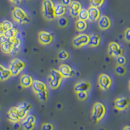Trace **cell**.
Returning <instances> with one entry per match:
<instances>
[{"label":"cell","instance_id":"obj_11","mask_svg":"<svg viewBox=\"0 0 130 130\" xmlns=\"http://www.w3.org/2000/svg\"><path fill=\"white\" fill-rule=\"evenodd\" d=\"M38 39L40 44L42 45L50 44L53 40V36L50 32L45 31H42L39 32Z\"/></svg>","mask_w":130,"mask_h":130},{"label":"cell","instance_id":"obj_31","mask_svg":"<svg viewBox=\"0 0 130 130\" xmlns=\"http://www.w3.org/2000/svg\"><path fill=\"white\" fill-rule=\"evenodd\" d=\"M58 25L61 28H65L67 27L68 25V20L66 17H60L58 20Z\"/></svg>","mask_w":130,"mask_h":130},{"label":"cell","instance_id":"obj_13","mask_svg":"<svg viewBox=\"0 0 130 130\" xmlns=\"http://www.w3.org/2000/svg\"><path fill=\"white\" fill-rule=\"evenodd\" d=\"M111 21L110 18L106 15L100 16L98 20V26L101 30H107L111 27Z\"/></svg>","mask_w":130,"mask_h":130},{"label":"cell","instance_id":"obj_40","mask_svg":"<svg viewBox=\"0 0 130 130\" xmlns=\"http://www.w3.org/2000/svg\"><path fill=\"white\" fill-rule=\"evenodd\" d=\"M8 39H7L6 37H5L4 35L2 36V37H0V44H2V43L8 41Z\"/></svg>","mask_w":130,"mask_h":130},{"label":"cell","instance_id":"obj_16","mask_svg":"<svg viewBox=\"0 0 130 130\" xmlns=\"http://www.w3.org/2000/svg\"><path fill=\"white\" fill-rule=\"evenodd\" d=\"M92 85L89 81H81L77 82L74 86V90L77 92H88L91 89Z\"/></svg>","mask_w":130,"mask_h":130},{"label":"cell","instance_id":"obj_9","mask_svg":"<svg viewBox=\"0 0 130 130\" xmlns=\"http://www.w3.org/2000/svg\"><path fill=\"white\" fill-rule=\"evenodd\" d=\"M32 105L27 102H22L16 107V111L18 115V117L20 120H24V118L27 116L28 112L31 110Z\"/></svg>","mask_w":130,"mask_h":130},{"label":"cell","instance_id":"obj_38","mask_svg":"<svg viewBox=\"0 0 130 130\" xmlns=\"http://www.w3.org/2000/svg\"><path fill=\"white\" fill-rule=\"evenodd\" d=\"M124 40H126L127 42L130 43V27H127L125 31L124 34Z\"/></svg>","mask_w":130,"mask_h":130},{"label":"cell","instance_id":"obj_4","mask_svg":"<svg viewBox=\"0 0 130 130\" xmlns=\"http://www.w3.org/2000/svg\"><path fill=\"white\" fill-rule=\"evenodd\" d=\"M106 112V107L101 102H96L92 107V118L95 122H98L104 118Z\"/></svg>","mask_w":130,"mask_h":130},{"label":"cell","instance_id":"obj_44","mask_svg":"<svg viewBox=\"0 0 130 130\" xmlns=\"http://www.w3.org/2000/svg\"><path fill=\"white\" fill-rule=\"evenodd\" d=\"M62 108V104L61 103H59L57 104V109L58 110H61Z\"/></svg>","mask_w":130,"mask_h":130},{"label":"cell","instance_id":"obj_28","mask_svg":"<svg viewBox=\"0 0 130 130\" xmlns=\"http://www.w3.org/2000/svg\"><path fill=\"white\" fill-rule=\"evenodd\" d=\"M115 73L118 75L123 76V75H124L126 74L127 70H126V67H124V66L117 64V66L115 68Z\"/></svg>","mask_w":130,"mask_h":130},{"label":"cell","instance_id":"obj_35","mask_svg":"<svg viewBox=\"0 0 130 130\" xmlns=\"http://www.w3.org/2000/svg\"><path fill=\"white\" fill-rule=\"evenodd\" d=\"M77 99L80 101H85L87 99L88 93L87 92H75Z\"/></svg>","mask_w":130,"mask_h":130},{"label":"cell","instance_id":"obj_48","mask_svg":"<svg viewBox=\"0 0 130 130\" xmlns=\"http://www.w3.org/2000/svg\"><path fill=\"white\" fill-rule=\"evenodd\" d=\"M0 108H1V107H0Z\"/></svg>","mask_w":130,"mask_h":130},{"label":"cell","instance_id":"obj_33","mask_svg":"<svg viewBox=\"0 0 130 130\" xmlns=\"http://www.w3.org/2000/svg\"><path fill=\"white\" fill-rule=\"evenodd\" d=\"M105 0H90V6L99 8L104 4Z\"/></svg>","mask_w":130,"mask_h":130},{"label":"cell","instance_id":"obj_22","mask_svg":"<svg viewBox=\"0 0 130 130\" xmlns=\"http://www.w3.org/2000/svg\"><path fill=\"white\" fill-rule=\"evenodd\" d=\"M0 48L3 53L10 54L13 52V45L10 40L0 44Z\"/></svg>","mask_w":130,"mask_h":130},{"label":"cell","instance_id":"obj_7","mask_svg":"<svg viewBox=\"0 0 130 130\" xmlns=\"http://www.w3.org/2000/svg\"><path fill=\"white\" fill-rule=\"evenodd\" d=\"M108 54L110 57L117 58L118 57L123 55V50L118 43L115 42H111L108 45Z\"/></svg>","mask_w":130,"mask_h":130},{"label":"cell","instance_id":"obj_17","mask_svg":"<svg viewBox=\"0 0 130 130\" xmlns=\"http://www.w3.org/2000/svg\"><path fill=\"white\" fill-rule=\"evenodd\" d=\"M31 87H32V90H33L35 94L39 93V92H41L42 91L47 90L46 85L44 82L39 81V80H33V82H32Z\"/></svg>","mask_w":130,"mask_h":130},{"label":"cell","instance_id":"obj_47","mask_svg":"<svg viewBox=\"0 0 130 130\" xmlns=\"http://www.w3.org/2000/svg\"><path fill=\"white\" fill-rule=\"evenodd\" d=\"M128 87H129V90H130V79H129V83H128Z\"/></svg>","mask_w":130,"mask_h":130},{"label":"cell","instance_id":"obj_27","mask_svg":"<svg viewBox=\"0 0 130 130\" xmlns=\"http://www.w3.org/2000/svg\"><path fill=\"white\" fill-rule=\"evenodd\" d=\"M12 76L11 73L9 68H5V69L0 73V81H5L9 79L10 77Z\"/></svg>","mask_w":130,"mask_h":130},{"label":"cell","instance_id":"obj_14","mask_svg":"<svg viewBox=\"0 0 130 130\" xmlns=\"http://www.w3.org/2000/svg\"><path fill=\"white\" fill-rule=\"evenodd\" d=\"M59 71L63 78H69L74 75V70L67 64H61L59 67Z\"/></svg>","mask_w":130,"mask_h":130},{"label":"cell","instance_id":"obj_21","mask_svg":"<svg viewBox=\"0 0 130 130\" xmlns=\"http://www.w3.org/2000/svg\"><path fill=\"white\" fill-rule=\"evenodd\" d=\"M67 12V7L62 3H57L55 5V18L62 17Z\"/></svg>","mask_w":130,"mask_h":130},{"label":"cell","instance_id":"obj_24","mask_svg":"<svg viewBox=\"0 0 130 130\" xmlns=\"http://www.w3.org/2000/svg\"><path fill=\"white\" fill-rule=\"evenodd\" d=\"M75 29L79 32H83V31H85L87 27V24L85 20L78 19L76 20L75 23Z\"/></svg>","mask_w":130,"mask_h":130},{"label":"cell","instance_id":"obj_2","mask_svg":"<svg viewBox=\"0 0 130 130\" xmlns=\"http://www.w3.org/2000/svg\"><path fill=\"white\" fill-rule=\"evenodd\" d=\"M12 17L16 23L19 24H26L29 22L30 19L28 14L22 8L16 7L12 11Z\"/></svg>","mask_w":130,"mask_h":130},{"label":"cell","instance_id":"obj_43","mask_svg":"<svg viewBox=\"0 0 130 130\" xmlns=\"http://www.w3.org/2000/svg\"><path fill=\"white\" fill-rule=\"evenodd\" d=\"M14 128L16 130H17L18 129L20 128V124L19 122H16L14 123Z\"/></svg>","mask_w":130,"mask_h":130},{"label":"cell","instance_id":"obj_23","mask_svg":"<svg viewBox=\"0 0 130 130\" xmlns=\"http://www.w3.org/2000/svg\"><path fill=\"white\" fill-rule=\"evenodd\" d=\"M101 42V38L99 35L96 34H92L89 36V42L88 44L92 47L99 46Z\"/></svg>","mask_w":130,"mask_h":130},{"label":"cell","instance_id":"obj_6","mask_svg":"<svg viewBox=\"0 0 130 130\" xmlns=\"http://www.w3.org/2000/svg\"><path fill=\"white\" fill-rule=\"evenodd\" d=\"M89 42V35L85 33H81L75 36L72 40V45L75 48H81L88 45Z\"/></svg>","mask_w":130,"mask_h":130},{"label":"cell","instance_id":"obj_15","mask_svg":"<svg viewBox=\"0 0 130 130\" xmlns=\"http://www.w3.org/2000/svg\"><path fill=\"white\" fill-rule=\"evenodd\" d=\"M69 12L72 18H77L81 8V3L77 1H73L69 5Z\"/></svg>","mask_w":130,"mask_h":130},{"label":"cell","instance_id":"obj_18","mask_svg":"<svg viewBox=\"0 0 130 130\" xmlns=\"http://www.w3.org/2000/svg\"><path fill=\"white\" fill-rule=\"evenodd\" d=\"M89 19L90 22H96L100 17V11L99 9L94 7H89L87 9Z\"/></svg>","mask_w":130,"mask_h":130},{"label":"cell","instance_id":"obj_1","mask_svg":"<svg viewBox=\"0 0 130 130\" xmlns=\"http://www.w3.org/2000/svg\"><path fill=\"white\" fill-rule=\"evenodd\" d=\"M42 11L43 17L46 20L52 21L55 18V5L52 0H43Z\"/></svg>","mask_w":130,"mask_h":130},{"label":"cell","instance_id":"obj_8","mask_svg":"<svg viewBox=\"0 0 130 130\" xmlns=\"http://www.w3.org/2000/svg\"><path fill=\"white\" fill-rule=\"evenodd\" d=\"M98 83L102 90H107L111 87L112 81L109 75L106 74H101L98 77Z\"/></svg>","mask_w":130,"mask_h":130},{"label":"cell","instance_id":"obj_25","mask_svg":"<svg viewBox=\"0 0 130 130\" xmlns=\"http://www.w3.org/2000/svg\"><path fill=\"white\" fill-rule=\"evenodd\" d=\"M10 40L11 42H12V45H13V52H18L19 51L20 47L21 46V40L20 39L19 37H18V35H17L16 37H15L13 39H10Z\"/></svg>","mask_w":130,"mask_h":130},{"label":"cell","instance_id":"obj_45","mask_svg":"<svg viewBox=\"0 0 130 130\" xmlns=\"http://www.w3.org/2000/svg\"><path fill=\"white\" fill-rule=\"evenodd\" d=\"M5 67H4V66H3V65L2 64H0V73L2 72V71H3V70H4L5 69Z\"/></svg>","mask_w":130,"mask_h":130},{"label":"cell","instance_id":"obj_41","mask_svg":"<svg viewBox=\"0 0 130 130\" xmlns=\"http://www.w3.org/2000/svg\"><path fill=\"white\" fill-rule=\"evenodd\" d=\"M5 30L3 27V25H2V23H0V37H2L4 35Z\"/></svg>","mask_w":130,"mask_h":130},{"label":"cell","instance_id":"obj_12","mask_svg":"<svg viewBox=\"0 0 130 130\" xmlns=\"http://www.w3.org/2000/svg\"><path fill=\"white\" fill-rule=\"evenodd\" d=\"M36 124V118L35 116L27 115L23 120L22 125L24 130H32Z\"/></svg>","mask_w":130,"mask_h":130},{"label":"cell","instance_id":"obj_39","mask_svg":"<svg viewBox=\"0 0 130 130\" xmlns=\"http://www.w3.org/2000/svg\"><path fill=\"white\" fill-rule=\"evenodd\" d=\"M61 3L65 5L66 7L69 6L70 3H72V0H61Z\"/></svg>","mask_w":130,"mask_h":130},{"label":"cell","instance_id":"obj_3","mask_svg":"<svg viewBox=\"0 0 130 130\" xmlns=\"http://www.w3.org/2000/svg\"><path fill=\"white\" fill-rule=\"evenodd\" d=\"M62 78L63 77H62L60 72L59 71V70L52 68V69H51L50 75H49V86L53 90L57 89L61 86Z\"/></svg>","mask_w":130,"mask_h":130},{"label":"cell","instance_id":"obj_30","mask_svg":"<svg viewBox=\"0 0 130 130\" xmlns=\"http://www.w3.org/2000/svg\"><path fill=\"white\" fill-rule=\"evenodd\" d=\"M70 57V53L68 51L65 50H62L58 53V58L61 61H65Z\"/></svg>","mask_w":130,"mask_h":130},{"label":"cell","instance_id":"obj_46","mask_svg":"<svg viewBox=\"0 0 130 130\" xmlns=\"http://www.w3.org/2000/svg\"><path fill=\"white\" fill-rule=\"evenodd\" d=\"M123 130H130V126H126L124 127Z\"/></svg>","mask_w":130,"mask_h":130},{"label":"cell","instance_id":"obj_20","mask_svg":"<svg viewBox=\"0 0 130 130\" xmlns=\"http://www.w3.org/2000/svg\"><path fill=\"white\" fill-rule=\"evenodd\" d=\"M33 79L29 74H23L20 79V83L24 88H29L32 86Z\"/></svg>","mask_w":130,"mask_h":130},{"label":"cell","instance_id":"obj_34","mask_svg":"<svg viewBox=\"0 0 130 130\" xmlns=\"http://www.w3.org/2000/svg\"><path fill=\"white\" fill-rule=\"evenodd\" d=\"M2 24V25H3V29H4L5 31L14 28L13 24L9 20H4Z\"/></svg>","mask_w":130,"mask_h":130},{"label":"cell","instance_id":"obj_36","mask_svg":"<svg viewBox=\"0 0 130 130\" xmlns=\"http://www.w3.org/2000/svg\"><path fill=\"white\" fill-rule=\"evenodd\" d=\"M116 61H117V64L121 65V66H124L127 62V59L124 55H122L116 58Z\"/></svg>","mask_w":130,"mask_h":130},{"label":"cell","instance_id":"obj_29","mask_svg":"<svg viewBox=\"0 0 130 130\" xmlns=\"http://www.w3.org/2000/svg\"><path fill=\"white\" fill-rule=\"evenodd\" d=\"M36 95H37L39 100L41 102H46L47 100V99H48L49 94L47 90L42 91L41 92H39V93L37 94Z\"/></svg>","mask_w":130,"mask_h":130},{"label":"cell","instance_id":"obj_42","mask_svg":"<svg viewBox=\"0 0 130 130\" xmlns=\"http://www.w3.org/2000/svg\"><path fill=\"white\" fill-rule=\"evenodd\" d=\"M11 3H14V4H20L21 3H22V0H9Z\"/></svg>","mask_w":130,"mask_h":130},{"label":"cell","instance_id":"obj_32","mask_svg":"<svg viewBox=\"0 0 130 130\" xmlns=\"http://www.w3.org/2000/svg\"><path fill=\"white\" fill-rule=\"evenodd\" d=\"M78 18L79 19L83 20L85 21L89 19V14H88L87 9H81L79 13Z\"/></svg>","mask_w":130,"mask_h":130},{"label":"cell","instance_id":"obj_37","mask_svg":"<svg viewBox=\"0 0 130 130\" xmlns=\"http://www.w3.org/2000/svg\"><path fill=\"white\" fill-rule=\"evenodd\" d=\"M53 129H54V127L53 124L51 123L46 122L42 124L40 130H53Z\"/></svg>","mask_w":130,"mask_h":130},{"label":"cell","instance_id":"obj_19","mask_svg":"<svg viewBox=\"0 0 130 130\" xmlns=\"http://www.w3.org/2000/svg\"><path fill=\"white\" fill-rule=\"evenodd\" d=\"M8 120L12 123L19 122L20 121V118L18 117V115L16 111V107H12L7 112Z\"/></svg>","mask_w":130,"mask_h":130},{"label":"cell","instance_id":"obj_26","mask_svg":"<svg viewBox=\"0 0 130 130\" xmlns=\"http://www.w3.org/2000/svg\"><path fill=\"white\" fill-rule=\"evenodd\" d=\"M3 35L6 37L8 40H10V39H13L15 37H16L17 35H18V31L14 28H12L11 29L7 30V31H5L4 32V35Z\"/></svg>","mask_w":130,"mask_h":130},{"label":"cell","instance_id":"obj_5","mask_svg":"<svg viewBox=\"0 0 130 130\" xmlns=\"http://www.w3.org/2000/svg\"><path fill=\"white\" fill-rule=\"evenodd\" d=\"M25 67V62L21 59L15 58L10 61L9 69L12 76H17L24 70Z\"/></svg>","mask_w":130,"mask_h":130},{"label":"cell","instance_id":"obj_10","mask_svg":"<svg viewBox=\"0 0 130 130\" xmlns=\"http://www.w3.org/2000/svg\"><path fill=\"white\" fill-rule=\"evenodd\" d=\"M115 107L118 111L126 109L130 104V99L126 97H119L115 100Z\"/></svg>","mask_w":130,"mask_h":130}]
</instances>
